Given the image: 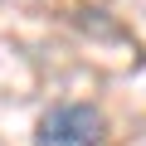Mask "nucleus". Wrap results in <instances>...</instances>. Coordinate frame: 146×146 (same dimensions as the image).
Masks as SVG:
<instances>
[{
	"label": "nucleus",
	"instance_id": "f257e3e1",
	"mask_svg": "<svg viewBox=\"0 0 146 146\" xmlns=\"http://www.w3.org/2000/svg\"><path fill=\"white\" fill-rule=\"evenodd\" d=\"M34 146H107V117L98 102H54L34 127Z\"/></svg>",
	"mask_w": 146,
	"mask_h": 146
}]
</instances>
